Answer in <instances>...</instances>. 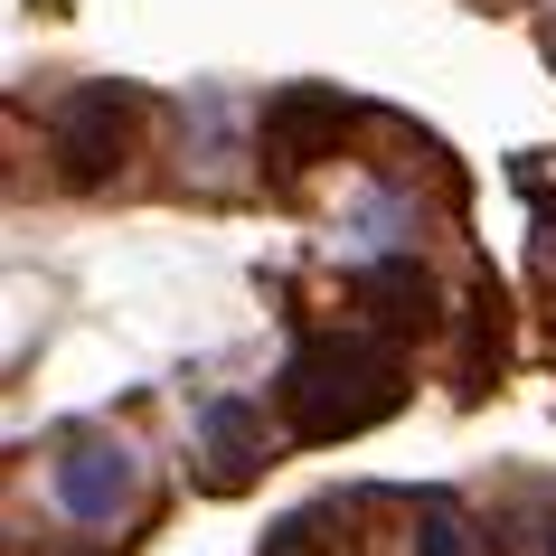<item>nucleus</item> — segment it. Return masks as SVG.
<instances>
[{
	"instance_id": "obj_1",
	"label": "nucleus",
	"mask_w": 556,
	"mask_h": 556,
	"mask_svg": "<svg viewBox=\"0 0 556 556\" xmlns=\"http://www.w3.org/2000/svg\"><path fill=\"white\" fill-rule=\"evenodd\" d=\"M274 396H283L293 443H350L406 406V350L387 330H321L283 358Z\"/></svg>"
},
{
	"instance_id": "obj_2",
	"label": "nucleus",
	"mask_w": 556,
	"mask_h": 556,
	"mask_svg": "<svg viewBox=\"0 0 556 556\" xmlns=\"http://www.w3.org/2000/svg\"><path fill=\"white\" fill-rule=\"evenodd\" d=\"M142 86H76L58 94V114H48V142H58V170L76 189H104V179L132 161V132H142Z\"/></svg>"
},
{
	"instance_id": "obj_3",
	"label": "nucleus",
	"mask_w": 556,
	"mask_h": 556,
	"mask_svg": "<svg viewBox=\"0 0 556 556\" xmlns=\"http://www.w3.org/2000/svg\"><path fill=\"white\" fill-rule=\"evenodd\" d=\"M48 491H58V509L76 528H123L142 509V463L114 434H66L58 463H48Z\"/></svg>"
},
{
	"instance_id": "obj_4",
	"label": "nucleus",
	"mask_w": 556,
	"mask_h": 556,
	"mask_svg": "<svg viewBox=\"0 0 556 556\" xmlns=\"http://www.w3.org/2000/svg\"><path fill=\"white\" fill-rule=\"evenodd\" d=\"M358 123V104L340 86H283V94H264V123H255V142L274 170H312V161H330L340 151V132Z\"/></svg>"
},
{
	"instance_id": "obj_5",
	"label": "nucleus",
	"mask_w": 556,
	"mask_h": 556,
	"mask_svg": "<svg viewBox=\"0 0 556 556\" xmlns=\"http://www.w3.org/2000/svg\"><path fill=\"white\" fill-rule=\"evenodd\" d=\"M199 443H207V481L236 491V481L264 463V406L255 396H217V406L199 415Z\"/></svg>"
},
{
	"instance_id": "obj_6",
	"label": "nucleus",
	"mask_w": 556,
	"mask_h": 556,
	"mask_svg": "<svg viewBox=\"0 0 556 556\" xmlns=\"http://www.w3.org/2000/svg\"><path fill=\"white\" fill-rule=\"evenodd\" d=\"M406 547L415 556H481V528L453 491H415L406 500Z\"/></svg>"
},
{
	"instance_id": "obj_7",
	"label": "nucleus",
	"mask_w": 556,
	"mask_h": 556,
	"mask_svg": "<svg viewBox=\"0 0 556 556\" xmlns=\"http://www.w3.org/2000/svg\"><path fill=\"white\" fill-rule=\"evenodd\" d=\"M330 528H340V509H293V519H274L264 528V556H340V538H330Z\"/></svg>"
},
{
	"instance_id": "obj_8",
	"label": "nucleus",
	"mask_w": 556,
	"mask_h": 556,
	"mask_svg": "<svg viewBox=\"0 0 556 556\" xmlns=\"http://www.w3.org/2000/svg\"><path fill=\"white\" fill-rule=\"evenodd\" d=\"M547 48H556V38H547Z\"/></svg>"
}]
</instances>
